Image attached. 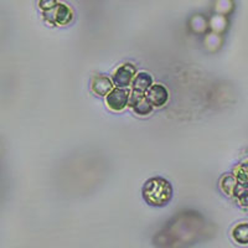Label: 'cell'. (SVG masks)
I'll return each mask as SVG.
<instances>
[{"label":"cell","instance_id":"cell-6","mask_svg":"<svg viewBox=\"0 0 248 248\" xmlns=\"http://www.w3.org/2000/svg\"><path fill=\"white\" fill-rule=\"evenodd\" d=\"M114 82L109 77L97 76L92 81V91L98 96H108V93L114 87Z\"/></svg>","mask_w":248,"mask_h":248},{"label":"cell","instance_id":"cell-9","mask_svg":"<svg viewBox=\"0 0 248 248\" xmlns=\"http://www.w3.org/2000/svg\"><path fill=\"white\" fill-rule=\"evenodd\" d=\"M237 184H238V181H237L234 174H226V175H223L222 178H221L220 187L226 195H229V196H233L234 189H236Z\"/></svg>","mask_w":248,"mask_h":248},{"label":"cell","instance_id":"cell-3","mask_svg":"<svg viewBox=\"0 0 248 248\" xmlns=\"http://www.w3.org/2000/svg\"><path fill=\"white\" fill-rule=\"evenodd\" d=\"M129 96L130 92H128L127 90H124L122 87L113 88L107 96V106L112 110H123L124 108L128 106V102H129Z\"/></svg>","mask_w":248,"mask_h":248},{"label":"cell","instance_id":"cell-2","mask_svg":"<svg viewBox=\"0 0 248 248\" xmlns=\"http://www.w3.org/2000/svg\"><path fill=\"white\" fill-rule=\"evenodd\" d=\"M128 106L139 116H148L153 109V105L148 99L147 93L138 92L134 90L130 91Z\"/></svg>","mask_w":248,"mask_h":248},{"label":"cell","instance_id":"cell-4","mask_svg":"<svg viewBox=\"0 0 248 248\" xmlns=\"http://www.w3.org/2000/svg\"><path fill=\"white\" fill-rule=\"evenodd\" d=\"M137 74V68L133 63H124L113 74V82L117 87L125 88L132 83Z\"/></svg>","mask_w":248,"mask_h":248},{"label":"cell","instance_id":"cell-13","mask_svg":"<svg viewBox=\"0 0 248 248\" xmlns=\"http://www.w3.org/2000/svg\"><path fill=\"white\" fill-rule=\"evenodd\" d=\"M240 164H241V165H243V167L247 168V169H248V154L246 155V156L242 159V160H241Z\"/></svg>","mask_w":248,"mask_h":248},{"label":"cell","instance_id":"cell-12","mask_svg":"<svg viewBox=\"0 0 248 248\" xmlns=\"http://www.w3.org/2000/svg\"><path fill=\"white\" fill-rule=\"evenodd\" d=\"M56 5V0H40V8L43 10H51Z\"/></svg>","mask_w":248,"mask_h":248},{"label":"cell","instance_id":"cell-8","mask_svg":"<svg viewBox=\"0 0 248 248\" xmlns=\"http://www.w3.org/2000/svg\"><path fill=\"white\" fill-rule=\"evenodd\" d=\"M72 20V12L68 6L63 5V4H60L57 5L56 12L54 14V21L59 25H66L67 23H70Z\"/></svg>","mask_w":248,"mask_h":248},{"label":"cell","instance_id":"cell-10","mask_svg":"<svg viewBox=\"0 0 248 248\" xmlns=\"http://www.w3.org/2000/svg\"><path fill=\"white\" fill-rule=\"evenodd\" d=\"M232 237L240 245H248V223H240L232 230Z\"/></svg>","mask_w":248,"mask_h":248},{"label":"cell","instance_id":"cell-11","mask_svg":"<svg viewBox=\"0 0 248 248\" xmlns=\"http://www.w3.org/2000/svg\"><path fill=\"white\" fill-rule=\"evenodd\" d=\"M234 176H236L237 181L242 185L248 186V169L245 168L243 165H238V167L234 168V171H233Z\"/></svg>","mask_w":248,"mask_h":248},{"label":"cell","instance_id":"cell-5","mask_svg":"<svg viewBox=\"0 0 248 248\" xmlns=\"http://www.w3.org/2000/svg\"><path fill=\"white\" fill-rule=\"evenodd\" d=\"M147 97L153 107H163L169 99V92L163 85H153L147 91Z\"/></svg>","mask_w":248,"mask_h":248},{"label":"cell","instance_id":"cell-1","mask_svg":"<svg viewBox=\"0 0 248 248\" xmlns=\"http://www.w3.org/2000/svg\"><path fill=\"white\" fill-rule=\"evenodd\" d=\"M141 195L145 202L155 207L168 205L172 199V186L167 179L155 178L145 181L141 189Z\"/></svg>","mask_w":248,"mask_h":248},{"label":"cell","instance_id":"cell-7","mask_svg":"<svg viewBox=\"0 0 248 248\" xmlns=\"http://www.w3.org/2000/svg\"><path fill=\"white\" fill-rule=\"evenodd\" d=\"M153 86V77L150 76L147 72H139L138 75H136L134 79H133L132 90L138 91V92L147 93V91L149 90Z\"/></svg>","mask_w":248,"mask_h":248}]
</instances>
